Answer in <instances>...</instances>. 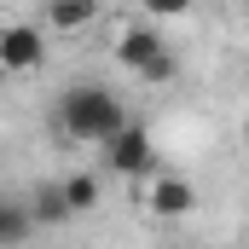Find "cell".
<instances>
[{
    "label": "cell",
    "instance_id": "1",
    "mask_svg": "<svg viewBox=\"0 0 249 249\" xmlns=\"http://www.w3.org/2000/svg\"><path fill=\"white\" fill-rule=\"evenodd\" d=\"M58 127L70 133V139H110V133H122L127 127V110L122 99L110 93V87H99V81H75V87H64L58 93Z\"/></svg>",
    "mask_w": 249,
    "mask_h": 249
},
{
    "label": "cell",
    "instance_id": "2",
    "mask_svg": "<svg viewBox=\"0 0 249 249\" xmlns=\"http://www.w3.org/2000/svg\"><path fill=\"white\" fill-rule=\"evenodd\" d=\"M151 162H157V151H151V133H145L139 122H127L122 133L105 139V168H110V174H122V180H145Z\"/></svg>",
    "mask_w": 249,
    "mask_h": 249
},
{
    "label": "cell",
    "instance_id": "3",
    "mask_svg": "<svg viewBox=\"0 0 249 249\" xmlns=\"http://www.w3.org/2000/svg\"><path fill=\"white\" fill-rule=\"evenodd\" d=\"M41 64H47V35H41L35 23H6V29H0V70L29 75V70H41Z\"/></svg>",
    "mask_w": 249,
    "mask_h": 249
},
{
    "label": "cell",
    "instance_id": "4",
    "mask_svg": "<svg viewBox=\"0 0 249 249\" xmlns=\"http://www.w3.org/2000/svg\"><path fill=\"white\" fill-rule=\"evenodd\" d=\"M145 209H151L157 220H186L191 209H197V186H186L180 174H157V180L145 186Z\"/></svg>",
    "mask_w": 249,
    "mask_h": 249
},
{
    "label": "cell",
    "instance_id": "5",
    "mask_svg": "<svg viewBox=\"0 0 249 249\" xmlns=\"http://www.w3.org/2000/svg\"><path fill=\"white\" fill-rule=\"evenodd\" d=\"M35 238V214H29V203H18V197H0V249H18Z\"/></svg>",
    "mask_w": 249,
    "mask_h": 249
},
{
    "label": "cell",
    "instance_id": "6",
    "mask_svg": "<svg viewBox=\"0 0 249 249\" xmlns=\"http://www.w3.org/2000/svg\"><path fill=\"white\" fill-rule=\"evenodd\" d=\"M157 53H168V41H162L157 29H127L122 41H116V58H122L127 70H145Z\"/></svg>",
    "mask_w": 249,
    "mask_h": 249
},
{
    "label": "cell",
    "instance_id": "7",
    "mask_svg": "<svg viewBox=\"0 0 249 249\" xmlns=\"http://www.w3.org/2000/svg\"><path fill=\"white\" fill-rule=\"evenodd\" d=\"M99 18V0H47V23L53 29H87Z\"/></svg>",
    "mask_w": 249,
    "mask_h": 249
},
{
    "label": "cell",
    "instance_id": "8",
    "mask_svg": "<svg viewBox=\"0 0 249 249\" xmlns=\"http://www.w3.org/2000/svg\"><path fill=\"white\" fill-rule=\"evenodd\" d=\"M29 214H35V226H64V220H70L64 186H35V197H29Z\"/></svg>",
    "mask_w": 249,
    "mask_h": 249
},
{
    "label": "cell",
    "instance_id": "9",
    "mask_svg": "<svg viewBox=\"0 0 249 249\" xmlns=\"http://www.w3.org/2000/svg\"><path fill=\"white\" fill-rule=\"evenodd\" d=\"M58 186H64L70 214H87V209H99V180H93V174H70V180H58Z\"/></svg>",
    "mask_w": 249,
    "mask_h": 249
},
{
    "label": "cell",
    "instance_id": "10",
    "mask_svg": "<svg viewBox=\"0 0 249 249\" xmlns=\"http://www.w3.org/2000/svg\"><path fill=\"white\" fill-rule=\"evenodd\" d=\"M133 75H139V81H151V87H162V81H174V75H180V58H174V53H157L145 70H133Z\"/></svg>",
    "mask_w": 249,
    "mask_h": 249
},
{
    "label": "cell",
    "instance_id": "11",
    "mask_svg": "<svg viewBox=\"0 0 249 249\" xmlns=\"http://www.w3.org/2000/svg\"><path fill=\"white\" fill-rule=\"evenodd\" d=\"M191 6H197V0H145V12H151V18H186Z\"/></svg>",
    "mask_w": 249,
    "mask_h": 249
},
{
    "label": "cell",
    "instance_id": "12",
    "mask_svg": "<svg viewBox=\"0 0 249 249\" xmlns=\"http://www.w3.org/2000/svg\"><path fill=\"white\" fill-rule=\"evenodd\" d=\"M244 139H249V122H244Z\"/></svg>",
    "mask_w": 249,
    "mask_h": 249
}]
</instances>
